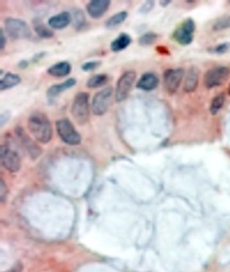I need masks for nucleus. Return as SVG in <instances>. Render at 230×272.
I'll use <instances>...</instances> for the list:
<instances>
[{
	"instance_id": "2",
	"label": "nucleus",
	"mask_w": 230,
	"mask_h": 272,
	"mask_svg": "<svg viewBox=\"0 0 230 272\" xmlns=\"http://www.w3.org/2000/svg\"><path fill=\"white\" fill-rule=\"evenodd\" d=\"M89 98L90 95L89 93L80 92L76 94L73 100L71 114L78 125H83L89 121L90 118Z\"/></svg>"
},
{
	"instance_id": "23",
	"label": "nucleus",
	"mask_w": 230,
	"mask_h": 272,
	"mask_svg": "<svg viewBox=\"0 0 230 272\" xmlns=\"http://www.w3.org/2000/svg\"><path fill=\"white\" fill-rule=\"evenodd\" d=\"M109 81V76L105 74L94 75L87 82V87L89 89H98L106 85Z\"/></svg>"
},
{
	"instance_id": "24",
	"label": "nucleus",
	"mask_w": 230,
	"mask_h": 272,
	"mask_svg": "<svg viewBox=\"0 0 230 272\" xmlns=\"http://www.w3.org/2000/svg\"><path fill=\"white\" fill-rule=\"evenodd\" d=\"M224 103H225V95L223 93L215 96L213 98L211 105H210L209 111L211 114L213 116H215L220 112L224 105Z\"/></svg>"
},
{
	"instance_id": "3",
	"label": "nucleus",
	"mask_w": 230,
	"mask_h": 272,
	"mask_svg": "<svg viewBox=\"0 0 230 272\" xmlns=\"http://www.w3.org/2000/svg\"><path fill=\"white\" fill-rule=\"evenodd\" d=\"M4 28L5 32L12 39H29L32 35L28 24L20 18H6L4 23Z\"/></svg>"
},
{
	"instance_id": "20",
	"label": "nucleus",
	"mask_w": 230,
	"mask_h": 272,
	"mask_svg": "<svg viewBox=\"0 0 230 272\" xmlns=\"http://www.w3.org/2000/svg\"><path fill=\"white\" fill-rule=\"evenodd\" d=\"M33 24V25L34 32L41 39H49L54 37V32L50 29H49L39 18L34 19Z\"/></svg>"
},
{
	"instance_id": "8",
	"label": "nucleus",
	"mask_w": 230,
	"mask_h": 272,
	"mask_svg": "<svg viewBox=\"0 0 230 272\" xmlns=\"http://www.w3.org/2000/svg\"><path fill=\"white\" fill-rule=\"evenodd\" d=\"M112 94L113 89L111 87L102 89L95 94L91 104V109L95 116H102L107 113L110 105Z\"/></svg>"
},
{
	"instance_id": "21",
	"label": "nucleus",
	"mask_w": 230,
	"mask_h": 272,
	"mask_svg": "<svg viewBox=\"0 0 230 272\" xmlns=\"http://www.w3.org/2000/svg\"><path fill=\"white\" fill-rule=\"evenodd\" d=\"M72 16V26L76 30H82L87 25V18L83 10L75 8L73 10Z\"/></svg>"
},
{
	"instance_id": "32",
	"label": "nucleus",
	"mask_w": 230,
	"mask_h": 272,
	"mask_svg": "<svg viewBox=\"0 0 230 272\" xmlns=\"http://www.w3.org/2000/svg\"><path fill=\"white\" fill-rule=\"evenodd\" d=\"M46 55V52L37 53V54H34V56H33L32 59H31V62H32V63H37V62L41 61L43 58H44Z\"/></svg>"
},
{
	"instance_id": "16",
	"label": "nucleus",
	"mask_w": 230,
	"mask_h": 272,
	"mask_svg": "<svg viewBox=\"0 0 230 272\" xmlns=\"http://www.w3.org/2000/svg\"><path fill=\"white\" fill-rule=\"evenodd\" d=\"M72 71V65L68 61L58 62L47 69V74L55 78H64L68 76Z\"/></svg>"
},
{
	"instance_id": "35",
	"label": "nucleus",
	"mask_w": 230,
	"mask_h": 272,
	"mask_svg": "<svg viewBox=\"0 0 230 272\" xmlns=\"http://www.w3.org/2000/svg\"><path fill=\"white\" fill-rule=\"evenodd\" d=\"M29 63H30V62H29L27 60H23L18 62V67H19L20 69H25L29 67Z\"/></svg>"
},
{
	"instance_id": "34",
	"label": "nucleus",
	"mask_w": 230,
	"mask_h": 272,
	"mask_svg": "<svg viewBox=\"0 0 230 272\" xmlns=\"http://www.w3.org/2000/svg\"><path fill=\"white\" fill-rule=\"evenodd\" d=\"M23 271V265L21 263H18L8 271L5 272H22Z\"/></svg>"
},
{
	"instance_id": "18",
	"label": "nucleus",
	"mask_w": 230,
	"mask_h": 272,
	"mask_svg": "<svg viewBox=\"0 0 230 272\" xmlns=\"http://www.w3.org/2000/svg\"><path fill=\"white\" fill-rule=\"evenodd\" d=\"M132 38L127 32H121L110 44L111 50L113 52H122L127 48L132 43Z\"/></svg>"
},
{
	"instance_id": "19",
	"label": "nucleus",
	"mask_w": 230,
	"mask_h": 272,
	"mask_svg": "<svg viewBox=\"0 0 230 272\" xmlns=\"http://www.w3.org/2000/svg\"><path fill=\"white\" fill-rule=\"evenodd\" d=\"M21 82V78L18 74L12 72L6 73L0 80V90H9Z\"/></svg>"
},
{
	"instance_id": "33",
	"label": "nucleus",
	"mask_w": 230,
	"mask_h": 272,
	"mask_svg": "<svg viewBox=\"0 0 230 272\" xmlns=\"http://www.w3.org/2000/svg\"><path fill=\"white\" fill-rule=\"evenodd\" d=\"M6 43V37H5L4 32H3V29H1L0 30V49L1 51H3L5 49Z\"/></svg>"
},
{
	"instance_id": "36",
	"label": "nucleus",
	"mask_w": 230,
	"mask_h": 272,
	"mask_svg": "<svg viewBox=\"0 0 230 272\" xmlns=\"http://www.w3.org/2000/svg\"><path fill=\"white\" fill-rule=\"evenodd\" d=\"M171 3V1H167V0H163V1H160V5L162 7H166L167 5H169Z\"/></svg>"
},
{
	"instance_id": "6",
	"label": "nucleus",
	"mask_w": 230,
	"mask_h": 272,
	"mask_svg": "<svg viewBox=\"0 0 230 272\" xmlns=\"http://www.w3.org/2000/svg\"><path fill=\"white\" fill-rule=\"evenodd\" d=\"M196 24L193 18H188L184 20L180 26L173 31L172 37L175 41L180 45L186 46L192 43L194 39V32Z\"/></svg>"
},
{
	"instance_id": "38",
	"label": "nucleus",
	"mask_w": 230,
	"mask_h": 272,
	"mask_svg": "<svg viewBox=\"0 0 230 272\" xmlns=\"http://www.w3.org/2000/svg\"><path fill=\"white\" fill-rule=\"evenodd\" d=\"M229 2L230 3V1H229Z\"/></svg>"
},
{
	"instance_id": "4",
	"label": "nucleus",
	"mask_w": 230,
	"mask_h": 272,
	"mask_svg": "<svg viewBox=\"0 0 230 272\" xmlns=\"http://www.w3.org/2000/svg\"><path fill=\"white\" fill-rule=\"evenodd\" d=\"M56 129L58 136L65 143L76 146L81 142V136L68 119L62 118L57 120Z\"/></svg>"
},
{
	"instance_id": "25",
	"label": "nucleus",
	"mask_w": 230,
	"mask_h": 272,
	"mask_svg": "<svg viewBox=\"0 0 230 272\" xmlns=\"http://www.w3.org/2000/svg\"><path fill=\"white\" fill-rule=\"evenodd\" d=\"M230 29V15L223 16L215 21L213 25V30L220 31Z\"/></svg>"
},
{
	"instance_id": "10",
	"label": "nucleus",
	"mask_w": 230,
	"mask_h": 272,
	"mask_svg": "<svg viewBox=\"0 0 230 272\" xmlns=\"http://www.w3.org/2000/svg\"><path fill=\"white\" fill-rule=\"evenodd\" d=\"M184 74H185L184 69L181 67L168 69L164 72V87L169 94H174L178 91L182 79H183Z\"/></svg>"
},
{
	"instance_id": "22",
	"label": "nucleus",
	"mask_w": 230,
	"mask_h": 272,
	"mask_svg": "<svg viewBox=\"0 0 230 272\" xmlns=\"http://www.w3.org/2000/svg\"><path fill=\"white\" fill-rule=\"evenodd\" d=\"M127 17L128 12L127 11H121L109 18L105 22V26L107 29H115L123 23Z\"/></svg>"
},
{
	"instance_id": "27",
	"label": "nucleus",
	"mask_w": 230,
	"mask_h": 272,
	"mask_svg": "<svg viewBox=\"0 0 230 272\" xmlns=\"http://www.w3.org/2000/svg\"><path fill=\"white\" fill-rule=\"evenodd\" d=\"M101 65V61H99V60H93V61H87L84 63L82 65L81 69H83L84 72H91V71L98 69Z\"/></svg>"
},
{
	"instance_id": "11",
	"label": "nucleus",
	"mask_w": 230,
	"mask_h": 272,
	"mask_svg": "<svg viewBox=\"0 0 230 272\" xmlns=\"http://www.w3.org/2000/svg\"><path fill=\"white\" fill-rule=\"evenodd\" d=\"M14 132L24 147V149L26 150L31 158H35L41 154V150L39 146L29 137L23 127L21 126H16L14 129Z\"/></svg>"
},
{
	"instance_id": "9",
	"label": "nucleus",
	"mask_w": 230,
	"mask_h": 272,
	"mask_svg": "<svg viewBox=\"0 0 230 272\" xmlns=\"http://www.w3.org/2000/svg\"><path fill=\"white\" fill-rule=\"evenodd\" d=\"M0 162L11 173L17 172L21 168V158L17 151L7 144L0 147Z\"/></svg>"
},
{
	"instance_id": "30",
	"label": "nucleus",
	"mask_w": 230,
	"mask_h": 272,
	"mask_svg": "<svg viewBox=\"0 0 230 272\" xmlns=\"http://www.w3.org/2000/svg\"><path fill=\"white\" fill-rule=\"evenodd\" d=\"M8 195V189L3 180L0 181V201L5 202Z\"/></svg>"
},
{
	"instance_id": "13",
	"label": "nucleus",
	"mask_w": 230,
	"mask_h": 272,
	"mask_svg": "<svg viewBox=\"0 0 230 272\" xmlns=\"http://www.w3.org/2000/svg\"><path fill=\"white\" fill-rule=\"evenodd\" d=\"M76 82L77 81H76L75 78H70L66 80V81L62 82V83L51 86L47 91V98L49 100H53L57 98L62 92L74 87L76 85Z\"/></svg>"
},
{
	"instance_id": "14",
	"label": "nucleus",
	"mask_w": 230,
	"mask_h": 272,
	"mask_svg": "<svg viewBox=\"0 0 230 272\" xmlns=\"http://www.w3.org/2000/svg\"><path fill=\"white\" fill-rule=\"evenodd\" d=\"M160 80L155 73L145 72L142 75L141 77L136 83V88L144 91H151L155 90L159 85Z\"/></svg>"
},
{
	"instance_id": "37",
	"label": "nucleus",
	"mask_w": 230,
	"mask_h": 272,
	"mask_svg": "<svg viewBox=\"0 0 230 272\" xmlns=\"http://www.w3.org/2000/svg\"><path fill=\"white\" fill-rule=\"evenodd\" d=\"M229 94H230V87H229Z\"/></svg>"
},
{
	"instance_id": "31",
	"label": "nucleus",
	"mask_w": 230,
	"mask_h": 272,
	"mask_svg": "<svg viewBox=\"0 0 230 272\" xmlns=\"http://www.w3.org/2000/svg\"><path fill=\"white\" fill-rule=\"evenodd\" d=\"M11 116L12 114L9 111H4L0 115V126L1 127H3L10 120Z\"/></svg>"
},
{
	"instance_id": "1",
	"label": "nucleus",
	"mask_w": 230,
	"mask_h": 272,
	"mask_svg": "<svg viewBox=\"0 0 230 272\" xmlns=\"http://www.w3.org/2000/svg\"><path fill=\"white\" fill-rule=\"evenodd\" d=\"M28 128L34 138L42 144L51 141L53 135L52 123L44 113L35 111L28 119Z\"/></svg>"
},
{
	"instance_id": "17",
	"label": "nucleus",
	"mask_w": 230,
	"mask_h": 272,
	"mask_svg": "<svg viewBox=\"0 0 230 272\" xmlns=\"http://www.w3.org/2000/svg\"><path fill=\"white\" fill-rule=\"evenodd\" d=\"M199 79V72L196 67H191L186 73L185 81L184 84V91L186 92H194L198 87Z\"/></svg>"
},
{
	"instance_id": "28",
	"label": "nucleus",
	"mask_w": 230,
	"mask_h": 272,
	"mask_svg": "<svg viewBox=\"0 0 230 272\" xmlns=\"http://www.w3.org/2000/svg\"><path fill=\"white\" fill-rule=\"evenodd\" d=\"M230 49V42H225V43H222L220 45H217L214 48L211 49V52L214 53V54L218 55H222L226 54Z\"/></svg>"
},
{
	"instance_id": "26",
	"label": "nucleus",
	"mask_w": 230,
	"mask_h": 272,
	"mask_svg": "<svg viewBox=\"0 0 230 272\" xmlns=\"http://www.w3.org/2000/svg\"><path fill=\"white\" fill-rule=\"evenodd\" d=\"M158 34L153 32H148L142 34L138 39V43L140 46L147 47L154 43L158 39Z\"/></svg>"
},
{
	"instance_id": "29",
	"label": "nucleus",
	"mask_w": 230,
	"mask_h": 272,
	"mask_svg": "<svg viewBox=\"0 0 230 272\" xmlns=\"http://www.w3.org/2000/svg\"><path fill=\"white\" fill-rule=\"evenodd\" d=\"M154 1L149 0V1H145V2L140 7L138 12L142 14L149 13V12H151V11L153 10V8H154Z\"/></svg>"
},
{
	"instance_id": "5",
	"label": "nucleus",
	"mask_w": 230,
	"mask_h": 272,
	"mask_svg": "<svg viewBox=\"0 0 230 272\" xmlns=\"http://www.w3.org/2000/svg\"><path fill=\"white\" fill-rule=\"evenodd\" d=\"M136 77V72L134 71H127L122 74L117 81L115 89V98L117 102L121 103L129 97Z\"/></svg>"
},
{
	"instance_id": "12",
	"label": "nucleus",
	"mask_w": 230,
	"mask_h": 272,
	"mask_svg": "<svg viewBox=\"0 0 230 272\" xmlns=\"http://www.w3.org/2000/svg\"><path fill=\"white\" fill-rule=\"evenodd\" d=\"M111 5L109 0H92L87 5L89 15L94 19H99L105 14Z\"/></svg>"
},
{
	"instance_id": "15",
	"label": "nucleus",
	"mask_w": 230,
	"mask_h": 272,
	"mask_svg": "<svg viewBox=\"0 0 230 272\" xmlns=\"http://www.w3.org/2000/svg\"><path fill=\"white\" fill-rule=\"evenodd\" d=\"M72 23V16L67 12H62L49 18V26L53 29L61 30L66 28Z\"/></svg>"
},
{
	"instance_id": "7",
	"label": "nucleus",
	"mask_w": 230,
	"mask_h": 272,
	"mask_svg": "<svg viewBox=\"0 0 230 272\" xmlns=\"http://www.w3.org/2000/svg\"><path fill=\"white\" fill-rule=\"evenodd\" d=\"M230 76V69L226 66L210 69L204 75V85L207 89L220 87L227 81Z\"/></svg>"
}]
</instances>
